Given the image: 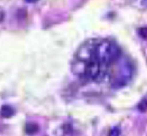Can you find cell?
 <instances>
[{
	"mask_svg": "<svg viewBox=\"0 0 147 136\" xmlns=\"http://www.w3.org/2000/svg\"><path fill=\"white\" fill-rule=\"evenodd\" d=\"M121 50L114 42L109 40H95L83 44L77 53L82 62L95 61L107 66L119 59Z\"/></svg>",
	"mask_w": 147,
	"mask_h": 136,
	"instance_id": "cell-1",
	"label": "cell"
},
{
	"mask_svg": "<svg viewBox=\"0 0 147 136\" xmlns=\"http://www.w3.org/2000/svg\"><path fill=\"white\" fill-rule=\"evenodd\" d=\"M82 62L84 64L82 74L86 79L100 82L104 80L108 74V66L105 64L95 61Z\"/></svg>",
	"mask_w": 147,
	"mask_h": 136,
	"instance_id": "cell-2",
	"label": "cell"
},
{
	"mask_svg": "<svg viewBox=\"0 0 147 136\" xmlns=\"http://www.w3.org/2000/svg\"><path fill=\"white\" fill-rule=\"evenodd\" d=\"M133 74V67L128 61H122L119 66L117 74L113 81L115 87L125 86L130 80Z\"/></svg>",
	"mask_w": 147,
	"mask_h": 136,
	"instance_id": "cell-3",
	"label": "cell"
},
{
	"mask_svg": "<svg viewBox=\"0 0 147 136\" xmlns=\"http://www.w3.org/2000/svg\"><path fill=\"white\" fill-rule=\"evenodd\" d=\"M14 114V111L9 105H3L0 110V114L1 116L3 118H10Z\"/></svg>",
	"mask_w": 147,
	"mask_h": 136,
	"instance_id": "cell-4",
	"label": "cell"
},
{
	"mask_svg": "<svg viewBox=\"0 0 147 136\" xmlns=\"http://www.w3.org/2000/svg\"><path fill=\"white\" fill-rule=\"evenodd\" d=\"M38 130V126L34 123H29L25 127V131L28 134L32 135L36 133Z\"/></svg>",
	"mask_w": 147,
	"mask_h": 136,
	"instance_id": "cell-5",
	"label": "cell"
},
{
	"mask_svg": "<svg viewBox=\"0 0 147 136\" xmlns=\"http://www.w3.org/2000/svg\"><path fill=\"white\" fill-rule=\"evenodd\" d=\"M138 109L142 112L145 111L147 110V100H142L138 104Z\"/></svg>",
	"mask_w": 147,
	"mask_h": 136,
	"instance_id": "cell-6",
	"label": "cell"
},
{
	"mask_svg": "<svg viewBox=\"0 0 147 136\" xmlns=\"http://www.w3.org/2000/svg\"><path fill=\"white\" fill-rule=\"evenodd\" d=\"M120 133V129L117 127H114L111 129L109 133V136H119Z\"/></svg>",
	"mask_w": 147,
	"mask_h": 136,
	"instance_id": "cell-7",
	"label": "cell"
},
{
	"mask_svg": "<svg viewBox=\"0 0 147 136\" xmlns=\"http://www.w3.org/2000/svg\"><path fill=\"white\" fill-rule=\"evenodd\" d=\"M140 35L145 39H147V28H143L140 30Z\"/></svg>",
	"mask_w": 147,
	"mask_h": 136,
	"instance_id": "cell-8",
	"label": "cell"
},
{
	"mask_svg": "<svg viewBox=\"0 0 147 136\" xmlns=\"http://www.w3.org/2000/svg\"><path fill=\"white\" fill-rule=\"evenodd\" d=\"M4 18V13L2 10H0V22L3 21Z\"/></svg>",
	"mask_w": 147,
	"mask_h": 136,
	"instance_id": "cell-9",
	"label": "cell"
},
{
	"mask_svg": "<svg viewBox=\"0 0 147 136\" xmlns=\"http://www.w3.org/2000/svg\"><path fill=\"white\" fill-rule=\"evenodd\" d=\"M27 2H29V3H34L37 2L38 0H25Z\"/></svg>",
	"mask_w": 147,
	"mask_h": 136,
	"instance_id": "cell-10",
	"label": "cell"
}]
</instances>
